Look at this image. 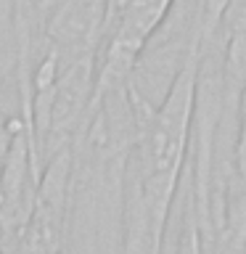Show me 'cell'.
Instances as JSON below:
<instances>
[{"instance_id": "6da1fadb", "label": "cell", "mask_w": 246, "mask_h": 254, "mask_svg": "<svg viewBox=\"0 0 246 254\" xmlns=\"http://www.w3.org/2000/svg\"><path fill=\"white\" fill-rule=\"evenodd\" d=\"M5 77H8V74H5V71H3V69H0V82H3V79H5Z\"/></svg>"}]
</instances>
